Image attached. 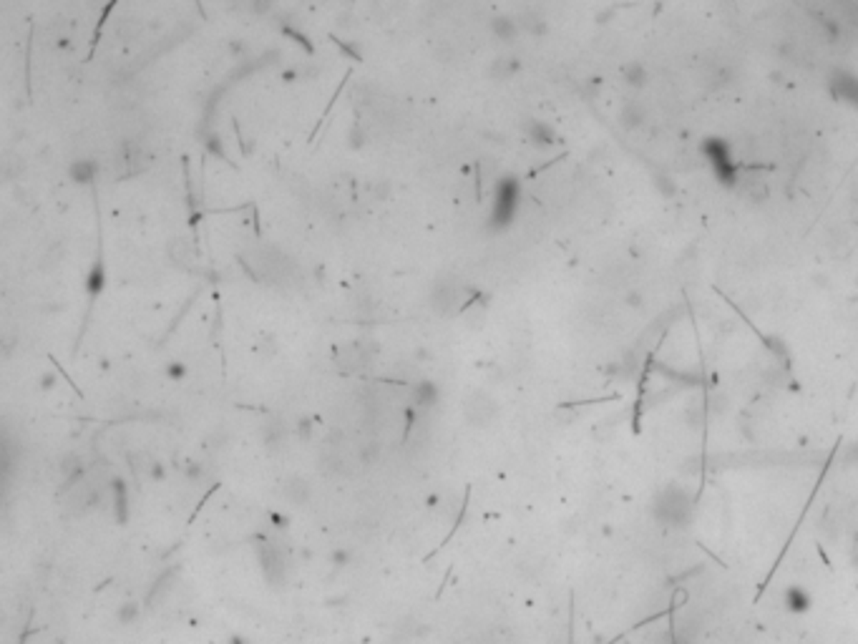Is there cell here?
<instances>
[{
	"label": "cell",
	"mask_w": 858,
	"mask_h": 644,
	"mask_svg": "<svg viewBox=\"0 0 858 644\" xmlns=\"http://www.w3.org/2000/svg\"><path fill=\"white\" fill-rule=\"evenodd\" d=\"M257 559H259V569H262V576L267 579V584H272V587L284 584V556L280 554V549L272 541L257 544Z\"/></svg>",
	"instance_id": "cell-3"
},
{
	"label": "cell",
	"mask_w": 858,
	"mask_h": 644,
	"mask_svg": "<svg viewBox=\"0 0 858 644\" xmlns=\"http://www.w3.org/2000/svg\"><path fill=\"white\" fill-rule=\"evenodd\" d=\"M149 478H152L154 484H161L166 478V466L161 463L159 458H154L152 463H149Z\"/></svg>",
	"instance_id": "cell-15"
},
{
	"label": "cell",
	"mask_w": 858,
	"mask_h": 644,
	"mask_svg": "<svg viewBox=\"0 0 858 644\" xmlns=\"http://www.w3.org/2000/svg\"><path fill=\"white\" fill-rule=\"evenodd\" d=\"M138 616H141V602H136V599H126L113 611V619L121 627H134L138 622Z\"/></svg>",
	"instance_id": "cell-8"
},
{
	"label": "cell",
	"mask_w": 858,
	"mask_h": 644,
	"mask_svg": "<svg viewBox=\"0 0 858 644\" xmlns=\"http://www.w3.org/2000/svg\"><path fill=\"white\" fill-rule=\"evenodd\" d=\"M164 373H166V378H169V380L179 383V380H184V378H187V365H184V362H179V360H172L169 365H166Z\"/></svg>",
	"instance_id": "cell-14"
},
{
	"label": "cell",
	"mask_w": 858,
	"mask_h": 644,
	"mask_svg": "<svg viewBox=\"0 0 858 644\" xmlns=\"http://www.w3.org/2000/svg\"><path fill=\"white\" fill-rule=\"evenodd\" d=\"M270 519H272V526L275 528H287L290 526V519H287L284 513H270Z\"/></svg>",
	"instance_id": "cell-17"
},
{
	"label": "cell",
	"mask_w": 858,
	"mask_h": 644,
	"mask_svg": "<svg viewBox=\"0 0 858 644\" xmlns=\"http://www.w3.org/2000/svg\"><path fill=\"white\" fill-rule=\"evenodd\" d=\"M55 383H58V375L55 373H43L41 378H38V388L41 390H53Z\"/></svg>",
	"instance_id": "cell-16"
},
{
	"label": "cell",
	"mask_w": 858,
	"mask_h": 644,
	"mask_svg": "<svg viewBox=\"0 0 858 644\" xmlns=\"http://www.w3.org/2000/svg\"><path fill=\"white\" fill-rule=\"evenodd\" d=\"M498 408L489 393H471V398L464 403V418L471 428H486L496 418Z\"/></svg>",
	"instance_id": "cell-2"
},
{
	"label": "cell",
	"mask_w": 858,
	"mask_h": 644,
	"mask_svg": "<svg viewBox=\"0 0 858 644\" xmlns=\"http://www.w3.org/2000/svg\"><path fill=\"white\" fill-rule=\"evenodd\" d=\"M282 499L292 506H307L312 499V486L304 476H287L280 486Z\"/></svg>",
	"instance_id": "cell-5"
},
{
	"label": "cell",
	"mask_w": 858,
	"mask_h": 644,
	"mask_svg": "<svg viewBox=\"0 0 858 644\" xmlns=\"http://www.w3.org/2000/svg\"><path fill=\"white\" fill-rule=\"evenodd\" d=\"M345 602H347V596H345V594L335 596V599H327V604H330V607H345Z\"/></svg>",
	"instance_id": "cell-18"
},
{
	"label": "cell",
	"mask_w": 858,
	"mask_h": 644,
	"mask_svg": "<svg viewBox=\"0 0 858 644\" xmlns=\"http://www.w3.org/2000/svg\"><path fill=\"white\" fill-rule=\"evenodd\" d=\"M295 436H298L300 443H310L312 438H315V423L312 418H300L295 423Z\"/></svg>",
	"instance_id": "cell-12"
},
{
	"label": "cell",
	"mask_w": 858,
	"mask_h": 644,
	"mask_svg": "<svg viewBox=\"0 0 858 644\" xmlns=\"http://www.w3.org/2000/svg\"><path fill=\"white\" fill-rule=\"evenodd\" d=\"M783 604H785V607H788L790 611H805V609L810 607L808 589L798 587V584L788 587V589H785V594H783Z\"/></svg>",
	"instance_id": "cell-9"
},
{
	"label": "cell",
	"mask_w": 858,
	"mask_h": 644,
	"mask_svg": "<svg viewBox=\"0 0 858 644\" xmlns=\"http://www.w3.org/2000/svg\"><path fill=\"white\" fill-rule=\"evenodd\" d=\"M438 501H441V496H438V493H430L428 499H426V506H428V508H436Z\"/></svg>",
	"instance_id": "cell-20"
},
{
	"label": "cell",
	"mask_w": 858,
	"mask_h": 644,
	"mask_svg": "<svg viewBox=\"0 0 858 644\" xmlns=\"http://www.w3.org/2000/svg\"><path fill=\"white\" fill-rule=\"evenodd\" d=\"M327 561H330V567L335 569V571H343V569H347L350 564H353V551H350L347 546L332 549L330 556H327Z\"/></svg>",
	"instance_id": "cell-11"
},
{
	"label": "cell",
	"mask_w": 858,
	"mask_h": 644,
	"mask_svg": "<svg viewBox=\"0 0 858 644\" xmlns=\"http://www.w3.org/2000/svg\"><path fill=\"white\" fill-rule=\"evenodd\" d=\"M695 513V501H692L690 491L679 488V486H667L662 491H657L655 501H652V516L670 528H687Z\"/></svg>",
	"instance_id": "cell-1"
},
{
	"label": "cell",
	"mask_w": 858,
	"mask_h": 644,
	"mask_svg": "<svg viewBox=\"0 0 858 644\" xmlns=\"http://www.w3.org/2000/svg\"><path fill=\"white\" fill-rule=\"evenodd\" d=\"M312 556H315V554H312V549H307V546H304V549H300V559H302L304 564H310V561H312Z\"/></svg>",
	"instance_id": "cell-19"
},
{
	"label": "cell",
	"mask_w": 858,
	"mask_h": 644,
	"mask_svg": "<svg viewBox=\"0 0 858 644\" xmlns=\"http://www.w3.org/2000/svg\"><path fill=\"white\" fill-rule=\"evenodd\" d=\"M109 491H111V511H113V521H116L118 526H126V524H129V516H131L126 481L124 478L113 476L111 478V484H109Z\"/></svg>",
	"instance_id": "cell-4"
},
{
	"label": "cell",
	"mask_w": 858,
	"mask_h": 644,
	"mask_svg": "<svg viewBox=\"0 0 858 644\" xmlns=\"http://www.w3.org/2000/svg\"><path fill=\"white\" fill-rule=\"evenodd\" d=\"M179 468H181V476L187 478L189 484H199L201 478L207 476L204 463L197 461V458H184V463H179Z\"/></svg>",
	"instance_id": "cell-10"
},
{
	"label": "cell",
	"mask_w": 858,
	"mask_h": 644,
	"mask_svg": "<svg viewBox=\"0 0 858 644\" xmlns=\"http://www.w3.org/2000/svg\"><path fill=\"white\" fill-rule=\"evenodd\" d=\"M287 438H290V430L284 428V423L280 421H267L262 423V428H259V441L262 445L270 453H277V450H282L287 445Z\"/></svg>",
	"instance_id": "cell-6"
},
{
	"label": "cell",
	"mask_w": 858,
	"mask_h": 644,
	"mask_svg": "<svg viewBox=\"0 0 858 644\" xmlns=\"http://www.w3.org/2000/svg\"><path fill=\"white\" fill-rule=\"evenodd\" d=\"M438 395H441V390H438L436 383L433 380H421L413 388V405H418V408H423V410H428L438 403Z\"/></svg>",
	"instance_id": "cell-7"
},
{
	"label": "cell",
	"mask_w": 858,
	"mask_h": 644,
	"mask_svg": "<svg viewBox=\"0 0 858 644\" xmlns=\"http://www.w3.org/2000/svg\"><path fill=\"white\" fill-rule=\"evenodd\" d=\"M378 458H381V445L373 443V441H370V443H363V448L358 450V461L363 466L378 463Z\"/></svg>",
	"instance_id": "cell-13"
}]
</instances>
